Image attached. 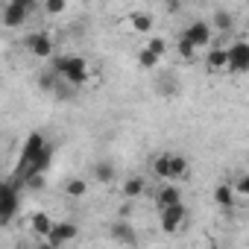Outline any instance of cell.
Returning a JSON list of instances; mask_svg holds the SVG:
<instances>
[{"label":"cell","instance_id":"6da1fadb","mask_svg":"<svg viewBox=\"0 0 249 249\" xmlns=\"http://www.w3.org/2000/svg\"><path fill=\"white\" fill-rule=\"evenodd\" d=\"M53 73L62 76L68 85L73 88H85L91 79H94V71H91V62L85 56H76V53H65V56H53Z\"/></svg>","mask_w":249,"mask_h":249},{"label":"cell","instance_id":"7a4b0ae2","mask_svg":"<svg viewBox=\"0 0 249 249\" xmlns=\"http://www.w3.org/2000/svg\"><path fill=\"white\" fill-rule=\"evenodd\" d=\"M185 223H188V208H185V202H176V205H164V208H159V226H161V231L176 234V231L185 229Z\"/></svg>","mask_w":249,"mask_h":249},{"label":"cell","instance_id":"3957f363","mask_svg":"<svg viewBox=\"0 0 249 249\" xmlns=\"http://www.w3.org/2000/svg\"><path fill=\"white\" fill-rule=\"evenodd\" d=\"M117 30L144 38V36L153 33V15H150V12H129V15H123V18L117 21Z\"/></svg>","mask_w":249,"mask_h":249},{"label":"cell","instance_id":"277c9868","mask_svg":"<svg viewBox=\"0 0 249 249\" xmlns=\"http://www.w3.org/2000/svg\"><path fill=\"white\" fill-rule=\"evenodd\" d=\"M24 47H27V53L33 56V59H53L56 56V44H53V38L47 36V33H30L27 38H24Z\"/></svg>","mask_w":249,"mask_h":249},{"label":"cell","instance_id":"5b68a950","mask_svg":"<svg viewBox=\"0 0 249 249\" xmlns=\"http://www.w3.org/2000/svg\"><path fill=\"white\" fill-rule=\"evenodd\" d=\"M18 202H21V194H18V185L15 182H6L0 188V223L9 226L15 211H18Z\"/></svg>","mask_w":249,"mask_h":249},{"label":"cell","instance_id":"8992f818","mask_svg":"<svg viewBox=\"0 0 249 249\" xmlns=\"http://www.w3.org/2000/svg\"><path fill=\"white\" fill-rule=\"evenodd\" d=\"M182 38H188L191 44H196L199 50H208L211 47V38H214V27L208 21H191L185 30H182Z\"/></svg>","mask_w":249,"mask_h":249},{"label":"cell","instance_id":"52a82bcc","mask_svg":"<svg viewBox=\"0 0 249 249\" xmlns=\"http://www.w3.org/2000/svg\"><path fill=\"white\" fill-rule=\"evenodd\" d=\"M229 50V73H246L249 71V41H234Z\"/></svg>","mask_w":249,"mask_h":249},{"label":"cell","instance_id":"ba28073f","mask_svg":"<svg viewBox=\"0 0 249 249\" xmlns=\"http://www.w3.org/2000/svg\"><path fill=\"white\" fill-rule=\"evenodd\" d=\"M76 234H79L76 223L62 220V223H53V229H50V234L44 237V243H47V246H65V243H71Z\"/></svg>","mask_w":249,"mask_h":249},{"label":"cell","instance_id":"9c48e42d","mask_svg":"<svg viewBox=\"0 0 249 249\" xmlns=\"http://www.w3.org/2000/svg\"><path fill=\"white\" fill-rule=\"evenodd\" d=\"M53 223H56V220H53L47 211H33V214H27V217H24V226H27V231H33V234H36V237H41V240L50 234Z\"/></svg>","mask_w":249,"mask_h":249},{"label":"cell","instance_id":"30bf717a","mask_svg":"<svg viewBox=\"0 0 249 249\" xmlns=\"http://www.w3.org/2000/svg\"><path fill=\"white\" fill-rule=\"evenodd\" d=\"M44 147H47L44 135H41V132H33V135L24 141V147H21V167H27L33 159H38V156L44 153Z\"/></svg>","mask_w":249,"mask_h":249},{"label":"cell","instance_id":"8fae6325","mask_svg":"<svg viewBox=\"0 0 249 249\" xmlns=\"http://www.w3.org/2000/svg\"><path fill=\"white\" fill-rule=\"evenodd\" d=\"M27 18H30V12H27L21 3L9 0L6 9H3V27H6V30H18V27H24V21H27Z\"/></svg>","mask_w":249,"mask_h":249},{"label":"cell","instance_id":"7c38bea8","mask_svg":"<svg viewBox=\"0 0 249 249\" xmlns=\"http://www.w3.org/2000/svg\"><path fill=\"white\" fill-rule=\"evenodd\" d=\"M205 68L211 73H226L229 71V50L226 47H208L205 53Z\"/></svg>","mask_w":249,"mask_h":249},{"label":"cell","instance_id":"4fadbf2b","mask_svg":"<svg viewBox=\"0 0 249 249\" xmlns=\"http://www.w3.org/2000/svg\"><path fill=\"white\" fill-rule=\"evenodd\" d=\"M144 191H147V179L144 176H126L120 182V196L123 199H138V196H144Z\"/></svg>","mask_w":249,"mask_h":249},{"label":"cell","instance_id":"5bb4252c","mask_svg":"<svg viewBox=\"0 0 249 249\" xmlns=\"http://www.w3.org/2000/svg\"><path fill=\"white\" fill-rule=\"evenodd\" d=\"M188 176H191V161H188V156L170 153V182H185Z\"/></svg>","mask_w":249,"mask_h":249},{"label":"cell","instance_id":"9a60e30c","mask_svg":"<svg viewBox=\"0 0 249 249\" xmlns=\"http://www.w3.org/2000/svg\"><path fill=\"white\" fill-rule=\"evenodd\" d=\"M91 179H94L97 185H111V182L117 179V170H114L111 161H94V167H91Z\"/></svg>","mask_w":249,"mask_h":249},{"label":"cell","instance_id":"2e32d148","mask_svg":"<svg viewBox=\"0 0 249 249\" xmlns=\"http://www.w3.org/2000/svg\"><path fill=\"white\" fill-rule=\"evenodd\" d=\"M176 202H182V191H179V185L164 182V185L159 188V194H156V205L164 208V205H176Z\"/></svg>","mask_w":249,"mask_h":249},{"label":"cell","instance_id":"e0dca14e","mask_svg":"<svg viewBox=\"0 0 249 249\" xmlns=\"http://www.w3.org/2000/svg\"><path fill=\"white\" fill-rule=\"evenodd\" d=\"M234 199H237V194H234L231 182H220V185L214 188V202H217L220 208H234Z\"/></svg>","mask_w":249,"mask_h":249},{"label":"cell","instance_id":"ac0fdd59","mask_svg":"<svg viewBox=\"0 0 249 249\" xmlns=\"http://www.w3.org/2000/svg\"><path fill=\"white\" fill-rule=\"evenodd\" d=\"M211 27H214V33H231L234 30V15L231 12H226V9H217L214 15H211V21H208Z\"/></svg>","mask_w":249,"mask_h":249},{"label":"cell","instance_id":"d6986e66","mask_svg":"<svg viewBox=\"0 0 249 249\" xmlns=\"http://www.w3.org/2000/svg\"><path fill=\"white\" fill-rule=\"evenodd\" d=\"M150 170H153V176H156V179L170 182V153H159V156L153 159Z\"/></svg>","mask_w":249,"mask_h":249},{"label":"cell","instance_id":"ffe728a7","mask_svg":"<svg viewBox=\"0 0 249 249\" xmlns=\"http://www.w3.org/2000/svg\"><path fill=\"white\" fill-rule=\"evenodd\" d=\"M135 59H138V65H141L144 71H156V68L161 65V56H159V53H153V50H150L147 44H144V47L138 50V56H135Z\"/></svg>","mask_w":249,"mask_h":249},{"label":"cell","instance_id":"44dd1931","mask_svg":"<svg viewBox=\"0 0 249 249\" xmlns=\"http://www.w3.org/2000/svg\"><path fill=\"white\" fill-rule=\"evenodd\" d=\"M65 194H68L71 199H82V196L88 194V182H85V179H79V176H73V179L65 185Z\"/></svg>","mask_w":249,"mask_h":249},{"label":"cell","instance_id":"7402d4cb","mask_svg":"<svg viewBox=\"0 0 249 249\" xmlns=\"http://www.w3.org/2000/svg\"><path fill=\"white\" fill-rule=\"evenodd\" d=\"M111 237H114L117 243H135V234H132V229H129L126 223H114V226H111Z\"/></svg>","mask_w":249,"mask_h":249},{"label":"cell","instance_id":"603a6c76","mask_svg":"<svg viewBox=\"0 0 249 249\" xmlns=\"http://www.w3.org/2000/svg\"><path fill=\"white\" fill-rule=\"evenodd\" d=\"M176 47H179V56H182L185 62H196V50H199L196 44H191L188 38H182V36H179V44H176Z\"/></svg>","mask_w":249,"mask_h":249},{"label":"cell","instance_id":"cb8c5ba5","mask_svg":"<svg viewBox=\"0 0 249 249\" xmlns=\"http://www.w3.org/2000/svg\"><path fill=\"white\" fill-rule=\"evenodd\" d=\"M147 47H150L153 53H159L161 59L167 56V41H164V36H153V33H150V36H147Z\"/></svg>","mask_w":249,"mask_h":249},{"label":"cell","instance_id":"d4e9b609","mask_svg":"<svg viewBox=\"0 0 249 249\" xmlns=\"http://www.w3.org/2000/svg\"><path fill=\"white\" fill-rule=\"evenodd\" d=\"M231 188H234V194H237L240 199H249V173L237 176V179L231 182Z\"/></svg>","mask_w":249,"mask_h":249},{"label":"cell","instance_id":"484cf974","mask_svg":"<svg viewBox=\"0 0 249 249\" xmlns=\"http://www.w3.org/2000/svg\"><path fill=\"white\" fill-rule=\"evenodd\" d=\"M68 3H71V0H44V12L47 15H62L68 9Z\"/></svg>","mask_w":249,"mask_h":249},{"label":"cell","instance_id":"4316f807","mask_svg":"<svg viewBox=\"0 0 249 249\" xmlns=\"http://www.w3.org/2000/svg\"><path fill=\"white\" fill-rule=\"evenodd\" d=\"M15 3H21V6H24V9H27L30 15H33V12L38 9V0H15Z\"/></svg>","mask_w":249,"mask_h":249},{"label":"cell","instance_id":"83f0119b","mask_svg":"<svg viewBox=\"0 0 249 249\" xmlns=\"http://www.w3.org/2000/svg\"><path fill=\"white\" fill-rule=\"evenodd\" d=\"M161 3H164V9H167V12H179L182 0H161Z\"/></svg>","mask_w":249,"mask_h":249},{"label":"cell","instance_id":"f1b7e54d","mask_svg":"<svg viewBox=\"0 0 249 249\" xmlns=\"http://www.w3.org/2000/svg\"><path fill=\"white\" fill-rule=\"evenodd\" d=\"M246 33H249V24H246Z\"/></svg>","mask_w":249,"mask_h":249}]
</instances>
